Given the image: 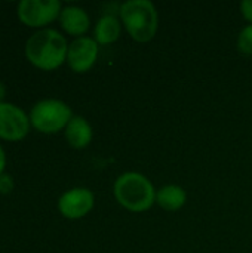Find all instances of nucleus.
<instances>
[{"label": "nucleus", "instance_id": "f03ea898", "mask_svg": "<svg viewBox=\"0 0 252 253\" xmlns=\"http://www.w3.org/2000/svg\"><path fill=\"white\" fill-rule=\"evenodd\" d=\"M113 193L122 208L134 213H141L153 208L157 191L146 175L126 172L114 181Z\"/></svg>", "mask_w": 252, "mask_h": 253}, {"label": "nucleus", "instance_id": "9b49d317", "mask_svg": "<svg viewBox=\"0 0 252 253\" xmlns=\"http://www.w3.org/2000/svg\"><path fill=\"white\" fill-rule=\"evenodd\" d=\"M122 21L114 15L101 16L94 28V39L98 44H111L119 40L122 33Z\"/></svg>", "mask_w": 252, "mask_h": 253}, {"label": "nucleus", "instance_id": "6e6552de", "mask_svg": "<svg viewBox=\"0 0 252 253\" xmlns=\"http://www.w3.org/2000/svg\"><path fill=\"white\" fill-rule=\"evenodd\" d=\"M100 44L95 42L94 37L82 36L76 37L68 44L67 52V64L74 73H86L89 71L98 58Z\"/></svg>", "mask_w": 252, "mask_h": 253}, {"label": "nucleus", "instance_id": "f257e3e1", "mask_svg": "<svg viewBox=\"0 0 252 253\" xmlns=\"http://www.w3.org/2000/svg\"><path fill=\"white\" fill-rule=\"evenodd\" d=\"M67 39L55 28H42L25 43V56L37 68L52 71L67 61Z\"/></svg>", "mask_w": 252, "mask_h": 253}, {"label": "nucleus", "instance_id": "7ed1b4c3", "mask_svg": "<svg viewBox=\"0 0 252 253\" xmlns=\"http://www.w3.org/2000/svg\"><path fill=\"white\" fill-rule=\"evenodd\" d=\"M120 21L128 34L138 43L153 40L159 30V13L150 0H128L122 3Z\"/></svg>", "mask_w": 252, "mask_h": 253}, {"label": "nucleus", "instance_id": "20e7f679", "mask_svg": "<svg viewBox=\"0 0 252 253\" xmlns=\"http://www.w3.org/2000/svg\"><path fill=\"white\" fill-rule=\"evenodd\" d=\"M31 126L42 133L52 135L64 130L73 119V111L61 99L48 98L36 102L28 114Z\"/></svg>", "mask_w": 252, "mask_h": 253}, {"label": "nucleus", "instance_id": "39448f33", "mask_svg": "<svg viewBox=\"0 0 252 253\" xmlns=\"http://www.w3.org/2000/svg\"><path fill=\"white\" fill-rule=\"evenodd\" d=\"M61 10L59 0H22L16 7L18 18L22 24L40 30L59 18Z\"/></svg>", "mask_w": 252, "mask_h": 253}, {"label": "nucleus", "instance_id": "1a4fd4ad", "mask_svg": "<svg viewBox=\"0 0 252 253\" xmlns=\"http://www.w3.org/2000/svg\"><path fill=\"white\" fill-rule=\"evenodd\" d=\"M59 22L62 30L76 37H82L91 27V18L88 12L79 6H65L61 10Z\"/></svg>", "mask_w": 252, "mask_h": 253}, {"label": "nucleus", "instance_id": "0eeeda50", "mask_svg": "<svg viewBox=\"0 0 252 253\" xmlns=\"http://www.w3.org/2000/svg\"><path fill=\"white\" fill-rule=\"evenodd\" d=\"M95 205L94 193L86 187H74L65 191L58 200V211L67 219L85 218Z\"/></svg>", "mask_w": 252, "mask_h": 253}, {"label": "nucleus", "instance_id": "f3484780", "mask_svg": "<svg viewBox=\"0 0 252 253\" xmlns=\"http://www.w3.org/2000/svg\"><path fill=\"white\" fill-rule=\"evenodd\" d=\"M4 96H6V86H4L3 82H0V102H4V101H3Z\"/></svg>", "mask_w": 252, "mask_h": 253}, {"label": "nucleus", "instance_id": "4468645a", "mask_svg": "<svg viewBox=\"0 0 252 253\" xmlns=\"http://www.w3.org/2000/svg\"><path fill=\"white\" fill-rule=\"evenodd\" d=\"M15 184L13 179L9 173H1L0 175V194H9L12 193Z\"/></svg>", "mask_w": 252, "mask_h": 253}, {"label": "nucleus", "instance_id": "ddd939ff", "mask_svg": "<svg viewBox=\"0 0 252 253\" xmlns=\"http://www.w3.org/2000/svg\"><path fill=\"white\" fill-rule=\"evenodd\" d=\"M236 46L242 55H252V24L245 25L241 30V33L238 36Z\"/></svg>", "mask_w": 252, "mask_h": 253}, {"label": "nucleus", "instance_id": "423d86ee", "mask_svg": "<svg viewBox=\"0 0 252 253\" xmlns=\"http://www.w3.org/2000/svg\"><path fill=\"white\" fill-rule=\"evenodd\" d=\"M28 114L12 102H0V138L21 141L30 130Z\"/></svg>", "mask_w": 252, "mask_h": 253}, {"label": "nucleus", "instance_id": "f8f14e48", "mask_svg": "<svg viewBox=\"0 0 252 253\" xmlns=\"http://www.w3.org/2000/svg\"><path fill=\"white\" fill-rule=\"evenodd\" d=\"M187 202V193L183 187L175 184L163 185L156 193V203L168 212L180 211Z\"/></svg>", "mask_w": 252, "mask_h": 253}, {"label": "nucleus", "instance_id": "2eb2a0df", "mask_svg": "<svg viewBox=\"0 0 252 253\" xmlns=\"http://www.w3.org/2000/svg\"><path fill=\"white\" fill-rule=\"evenodd\" d=\"M241 12L245 21L252 24V0H244L241 3Z\"/></svg>", "mask_w": 252, "mask_h": 253}, {"label": "nucleus", "instance_id": "9d476101", "mask_svg": "<svg viewBox=\"0 0 252 253\" xmlns=\"http://www.w3.org/2000/svg\"><path fill=\"white\" fill-rule=\"evenodd\" d=\"M64 135L70 147L77 148V150L86 148L94 138L92 126L82 116H73L67 127L64 129Z\"/></svg>", "mask_w": 252, "mask_h": 253}, {"label": "nucleus", "instance_id": "dca6fc26", "mask_svg": "<svg viewBox=\"0 0 252 253\" xmlns=\"http://www.w3.org/2000/svg\"><path fill=\"white\" fill-rule=\"evenodd\" d=\"M4 168H6V153L3 147L0 145V175L4 173Z\"/></svg>", "mask_w": 252, "mask_h": 253}]
</instances>
